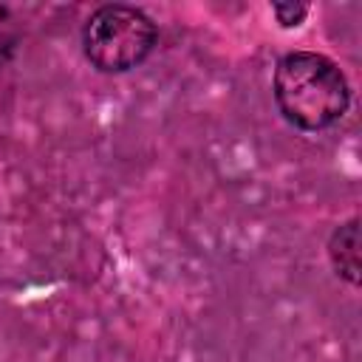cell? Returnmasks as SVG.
<instances>
[{
    "mask_svg": "<svg viewBox=\"0 0 362 362\" xmlns=\"http://www.w3.org/2000/svg\"><path fill=\"white\" fill-rule=\"evenodd\" d=\"M17 40H20V34H17V23H14L11 11H8L6 6H0V68L14 57V51H17Z\"/></svg>",
    "mask_w": 362,
    "mask_h": 362,
    "instance_id": "277c9868",
    "label": "cell"
},
{
    "mask_svg": "<svg viewBox=\"0 0 362 362\" xmlns=\"http://www.w3.org/2000/svg\"><path fill=\"white\" fill-rule=\"evenodd\" d=\"M272 93L283 119L317 133L334 127L351 105V85L342 68L317 51H288L277 59Z\"/></svg>",
    "mask_w": 362,
    "mask_h": 362,
    "instance_id": "6da1fadb",
    "label": "cell"
},
{
    "mask_svg": "<svg viewBox=\"0 0 362 362\" xmlns=\"http://www.w3.org/2000/svg\"><path fill=\"white\" fill-rule=\"evenodd\" d=\"M328 260L342 280L359 286V218L334 226L328 238Z\"/></svg>",
    "mask_w": 362,
    "mask_h": 362,
    "instance_id": "3957f363",
    "label": "cell"
},
{
    "mask_svg": "<svg viewBox=\"0 0 362 362\" xmlns=\"http://www.w3.org/2000/svg\"><path fill=\"white\" fill-rule=\"evenodd\" d=\"M158 28L136 6H99L82 25L85 59L102 74H124L139 68L156 48Z\"/></svg>",
    "mask_w": 362,
    "mask_h": 362,
    "instance_id": "7a4b0ae2",
    "label": "cell"
},
{
    "mask_svg": "<svg viewBox=\"0 0 362 362\" xmlns=\"http://www.w3.org/2000/svg\"><path fill=\"white\" fill-rule=\"evenodd\" d=\"M274 17H277V23L283 25V28H294V25H300L303 20H305V14H308V6H294V3H277L274 8Z\"/></svg>",
    "mask_w": 362,
    "mask_h": 362,
    "instance_id": "5b68a950",
    "label": "cell"
}]
</instances>
